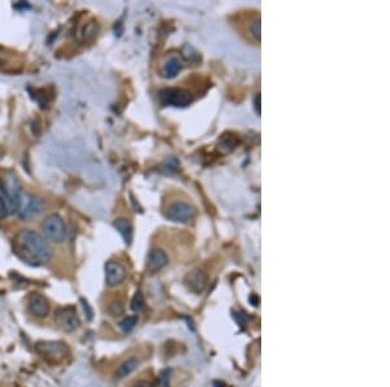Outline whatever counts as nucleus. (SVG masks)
<instances>
[{
	"instance_id": "12",
	"label": "nucleus",
	"mask_w": 390,
	"mask_h": 387,
	"mask_svg": "<svg viewBox=\"0 0 390 387\" xmlns=\"http://www.w3.org/2000/svg\"><path fill=\"white\" fill-rule=\"evenodd\" d=\"M205 283H207V278H205L204 272L200 270H194L188 275V286L193 292H202L204 290Z\"/></svg>"
},
{
	"instance_id": "9",
	"label": "nucleus",
	"mask_w": 390,
	"mask_h": 387,
	"mask_svg": "<svg viewBox=\"0 0 390 387\" xmlns=\"http://www.w3.org/2000/svg\"><path fill=\"white\" fill-rule=\"evenodd\" d=\"M126 279V269L120 262L108 261L106 263V283L108 287H116Z\"/></svg>"
},
{
	"instance_id": "4",
	"label": "nucleus",
	"mask_w": 390,
	"mask_h": 387,
	"mask_svg": "<svg viewBox=\"0 0 390 387\" xmlns=\"http://www.w3.org/2000/svg\"><path fill=\"white\" fill-rule=\"evenodd\" d=\"M159 99L164 106H174V107H186L191 103L193 97L190 92L179 88H169V89H163L159 92Z\"/></svg>"
},
{
	"instance_id": "6",
	"label": "nucleus",
	"mask_w": 390,
	"mask_h": 387,
	"mask_svg": "<svg viewBox=\"0 0 390 387\" xmlns=\"http://www.w3.org/2000/svg\"><path fill=\"white\" fill-rule=\"evenodd\" d=\"M56 323L65 333H73L79 327V317L74 307H62L55 313Z\"/></svg>"
},
{
	"instance_id": "17",
	"label": "nucleus",
	"mask_w": 390,
	"mask_h": 387,
	"mask_svg": "<svg viewBox=\"0 0 390 387\" xmlns=\"http://www.w3.org/2000/svg\"><path fill=\"white\" fill-rule=\"evenodd\" d=\"M235 145H237V139H235V137H233V136L221 137L220 144H219V146H220V150L223 151V153H229V151L233 150V149L235 148Z\"/></svg>"
},
{
	"instance_id": "21",
	"label": "nucleus",
	"mask_w": 390,
	"mask_h": 387,
	"mask_svg": "<svg viewBox=\"0 0 390 387\" xmlns=\"http://www.w3.org/2000/svg\"><path fill=\"white\" fill-rule=\"evenodd\" d=\"M82 307H83V309H85V312H87L88 319H91V314H93V311H91L90 307H88V304L85 301V300H82Z\"/></svg>"
},
{
	"instance_id": "22",
	"label": "nucleus",
	"mask_w": 390,
	"mask_h": 387,
	"mask_svg": "<svg viewBox=\"0 0 390 387\" xmlns=\"http://www.w3.org/2000/svg\"><path fill=\"white\" fill-rule=\"evenodd\" d=\"M255 108L256 113L260 114V94H256L255 97Z\"/></svg>"
},
{
	"instance_id": "5",
	"label": "nucleus",
	"mask_w": 390,
	"mask_h": 387,
	"mask_svg": "<svg viewBox=\"0 0 390 387\" xmlns=\"http://www.w3.org/2000/svg\"><path fill=\"white\" fill-rule=\"evenodd\" d=\"M165 215H167V218L169 219V220H172V222L189 223L195 218L197 210L194 209L190 204L177 201L168 206Z\"/></svg>"
},
{
	"instance_id": "20",
	"label": "nucleus",
	"mask_w": 390,
	"mask_h": 387,
	"mask_svg": "<svg viewBox=\"0 0 390 387\" xmlns=\"http://www.w3.org/2000/svg\"><path fill=\"white\" fill-rule=\"evenodd\" d=\"M260 18H256L254 22L251 24V34L255 37L258 41H260Z\"/></svg>"
},
{
	"instance_id": "7",
	"label": "nucleus",
	"mask_w": 390,
	"mask_h": 387,
	"mask_svg": "<svg viewBox=\"0 0 390 387\" xmlns=\"http://www.w3.org/2000/svg\"><path fill=\"white\" fill-rule=\"evenodd\" d=\"M36 348L39 355L51 361L63 360L68 353L67 344L62 342H41Z\"/></svg>"
},
{
	"instance_id": "14",
	"label": "nucleus",
	"mask_w": 390,
	"mask_h": 387,
	"mask_svg": "<svg viewBox=\"0 0 390 387\" xmlns=\"http://www.w3.org/2000/svg\"><path fill=\"white\" fill-rule=\"evenodd\" d=\"M113 227L118 231V234L124 237L126 244H130L133 237V227L129 219L117 218L113 220Z\"/></svg>"
},
{
	"instance_id": "11",
	"label": "nucleus",
	"mask_w": 390,
	"mask_h": 387,
	"mask_svg": "<svg viewBox=\"0 0 390 387\" xmlns=\"http://www.w3.org/2000/svg\"><path fill=\"white\" fill-rule=\"evenodd\" d=\"M182 69V62L177 55H169L163 63L162 68V76L165 78H173L177 76L179 71Z\"/></svg>"
},
{
	"instance_id": "10",
	"label": "nucleus",
	"mask_w": 390,
	"mask_h": 387,
	"mask_svg": "<svg viewBox=\"0 0 390 387\" xmlns=\"http://www.w3.org/2000/svg\"><path fill=\"white\" fill-rule=\"evenodd\" d=\"M168 265V256L162 249H153L147 260V270L151 272H158Z\"/></svg>"
},
{
	"instance_id": "3",
	"label": "nucleus",
	"mask_w": 390,
	"mask_h": 387,
	"mask_svg": "<svg viewBox=\"0 0 390 387\" xmlns=\"http://www.w3.org/2000/svg\"><path fill=\"white\" fill-rule=\"evenodd\" d=\"M42 230L48 239L57 244L65 241L67 239V227H65L64 219L57 214H51L44 219V222L42 223Z\"/></svg>"
},
{
	"instance_id": "18",
	"label": "nucleus",
	"mask_w": 390,
	"mask_h": 387,
	"mask_svg": "<svg viewBox=\"0 0 390 387\" xmlns=\"http://www.w3.org/2000/svg\"><path fill=\"white\" fill-rule=\"evenodd\" d=\"M137 323H138V316H130L124 318L123 321L118 323V326H120V328L124 333H130V331L135 327Z\"/></svg>"
},
{
	"instance_id": "13",
	"label": "nucleus",
	"mask_w": 390,
	"mask_h": 387,
	"mask_svg": "<svg viewBox=\"0 0 390 387\" xmlns=\"http://www.w3.org/2000/svg\"><path fill=\"white\" fill-rule=\"evenodd\" d=\"M12 214H16V207L0 181V219L7 218Z\"/></svg>"
},
{
	"instance_id": "8",
	"label": "nucleus",
	"mask_w": 390,
	"mask_h": 387,
	"mask_svg": "<svg viewBox=\"0 0 390 387\" xmlns=\"http://www.w3.org/2000/svg\"><path fill=\"white\" fill-rule=\"evenodd\" d=\"M27 309L36 318H46L50 314V302L41 293H32L27 298Z\"/></svg>"
},
{
	"instance_id": "2",
	"label": "nucleus",
	"mask_w": 390,
	"mask_h": 387,
	"mask_svg": "<svg viewBox=\"0 0 390 387\" xmlns=\"http://www.w3.org/2000/svg\"><path fill=\"white\" fill-rule=\"evenodd\" d=\"M43 200L39 198L38 196L32 195V193H27L22 190V193L20 195V198H18L16 214H17L21 219L29 220V219L36 218L38 214H41V211L43 210Z\"/></svg>"
},
{
	"instance_id": "16",
	"label": "nucleus",
	"mask_w": 390,
	"mask_h": 387,
	"mask_svg": "<svg viewBox=\"0 0 390 387\" xmlns=\"http://www.w3.org/2000/svg\"><path fill=\"white\" fill-rule=\"evenodd\" d=\"M132 309L134 312H142L144 311V308H146V301H144V297H143V293L141 292V291H137L135 292V295L133 296L132 298Z\"/></svg>"
},
{
	"instance_id": "1",
	"label": "nucleus",
	"mask_w": 390,
	"mask_h": 387,
	"mask_svg": "<svg viewBox=\"0 0 390 387\" xmlns=\"http://www.w3.org/2000/svg\"><path fill=\"white\" fill-rule=\"evenodd\" d=\"M13 252L29 266H43L52 257V248L37 231L22 230L13 239Z\"/></svg>"
},
{
	"instance_id": "23",
	"label": "nucleus",
	"mask_w": 390,
	"mask_h": 387,
	"mask_svg": "<svg viewBox=\"0 0 390 387\" xmlns=\"http://www.w3.org/2000/svg\"><path fill=\"white\" fill-rule=\"evenodd\" d=\"M132 387H151V386H150V384H148V383H147V382L141 381V382H138V383L133 384Z\"/></svg>"
},
{
	"instance_id": "19",
	"label": "nucleus",
	"mask_w": 390,
	"mask_h": 387,
	"mask_svg": "<svg viewBox=\"0 0 390 387\" xmlns=\"http://www.w3.org/2000/svg\"><path fill=\"white\" fill-rule=\"evenodd\" d=\"M125 311V308H124V304L121 301H113L109 304L108 307V313L113 317H118L124 313Z\"/></svg>"
},
{
	"instance_id": "15",
	"label": "nucleus",
	"mask_w": 390,
	"mask_h": 387,
	"mask_svg": "<svg viewBox=\"0 0 390 387\" xmlns=\"http://www.w3.org/2000/svg\"><path fill=\"white\" fill-rule=\"evenodd\" d=\"M138 365H139L138 358L129 357L128 360H125L124 363H121L120 365H118V368L116 369V373H114L116 378H118V379L125 378V377H128V375L132 374V373L134 372L137 368H138Z\"/></svg>"
}]
</instances>
